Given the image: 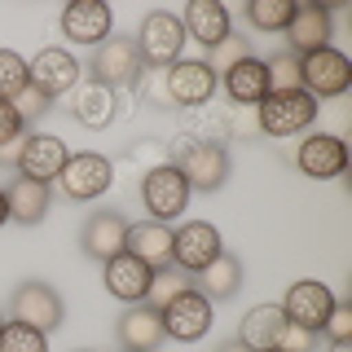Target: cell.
Listing matches in <instances>:
<instances>
[{"label": "cell", "mask_w": 352, "mask_h": 352, "mask_svg": "<svg viewBox=\"0 0 352 352\" xmlns=\"http://www.w3.org/2000/svg\"><path fill=\"white\" fill-rule=\"evenodd\" d=\"M220 251H225L220 247V229L207 225V220H190V225H181L176 238H172V264L181 273H190V278H198Z\"/></svg>", "instance_id": "cell-10"}, {"label": "cell", "mask_w": 352, "mask_h": 352, "mask_svg": "<svg viewBox=\"0 0 352 352\" xmlns=\"http://www.w3.org/2000/svg\"><path fill=\"white\" fill-rule=\"evenodd\" d=\"M330 36H335V27H330V9H322V5H295L291 22H286V44H291L295 58L317 53V49H330Z\"/></svg>", "instance_id": "cell-18"}, {"label": "cell", "mask_w": 352, "mask_h": 352, "mask_svg": "<svg viewBox=\"0 0 352 352\" xmlns=\"http://www.w3.org/2000/svg\"><path fill=\"white\" fill-rule=\"evenodd\" d=\"M27 137V132H22ZM22 137L9 141V146H0V168H18V154H22Z\"/></svg>", "instance_id": "cell-42"}, {"label": "cell", "mask_w": 352, "mask_h": 352, "mask_svg": "<svg viewBox=\"0 0 352 352\" xmlns=\"http://www.w3.org/2000/svg\"><path fill=\"white\" fill-rule=\"evenodd\" d=\"M313 344H317L313 330H304V326H291V322H286L282 339H278V352H313Z\"/></svg>", "instance_id": "cell-40"}, {"label": "cell", "mask_w": 352, "mask_h": 352, "mask_svg": "<svg viewBox=\"0 0 352 352\" xmlns=\"http://www.w3.org/2000/svg\"><path fill=\"white\" fill-rule=\"evenodd\" d=\"M141 203H146L150 220H159V225H168L185 212V203H190V185H185V176L172 168V163H163V168H154L146 181L137 185Z\"/></svg>", "instance_id": "cell-8"}, {"label": "cell", "mask_w": 352, "mask_h": 352, "mask_svg": "<svg viewBox=\"0 0 352 352\" xmlns=\"http://www.w3.org/2000/svg\"><path fill=\"white\" fill-rule=\"evenodd\" d=\"M220 352H251L247 344H238V339H229V344H220Z\"/></svg>", "instance_id": "cell-43"}, {"label": "cell", "mask_w": 352, "mask_h": 352, "mask_svg": "<svg viewBox=\"0 0 352 352\" xmlns=\"http://www.w3.org/2000/svg\"><path fill=\"white\" fill-rule=\"evenodd\" d=\"M185 27H181V18L168 14V9H154V14L141 18V27H137V36H132V44H137V53H141V62L146 66H172V62H181V49H185Z\"/></svg>", "instance_id": "cell-2"}, {"label": "cell", "mask_w": 352, "mask_h": 352, "mask_svg": "<svg viewBox=\"0 0 352 352\" xmlns=\"http://www.w3.org/2000/svg\"><path fill=\"white\" fill-rule=\"evenodd\" d=\"M163 163H172V159H168V141L137 137V141H128L124 154L115 159V181H119V176H128L132 185H141L154 168H163Z\"/></svg>", "instance_id": "cell-26"}, {"label": "cell", "mask_w": 352, "mask_h": 352, "mask_svg": "<svg viewBox=\"0 0 352 352\" xmlns=\"http://www.w3.org/2000/svg\"><path fill=\"white\" fill-rule=\"evenodd\" d=\"M295 163H300V172L313 176V181H330V176H344L348 172V146H344V137L313 132V137L300 141Z\"/></svg>", "instance_id": "cell-15"}, {"label": "cell", "mask_w": 352, "mask_h": 352, "mask_svg": "<svg viewBox=\"0 0 352 352\" xmlns=\"http://www.w3.org/2000/svg\"><path fill=\"white\" fill-rule=\"evenodd\" d=\"M9 317L14 322H27V326H36V330H58L62 326V295L53 291L49 282H40V278H31V282H18L14 286V300H9Z\"/></svg>", "instance_id": "cell-9"}, {"label": "cell", "mask_w": 352, "mask_h": 352, "mask_svg": "<svg viewBox=\"0 0 352 352\" xmlns=\"http://www.w3.org/2000/svg\"><path fill=\"white\" fill-rule=\"evenodd\" d=\"M75 119H80L84 128H93V132H102V128H110L119 119V93L110 84H102V80H80L75 84Z\"/></svg>", "instance_id": "cell-19"}, {"label": "cell", "mask_w": 352, "mask_h": 352, "mask_svg": "<svg viewBox=\"0 0 352 352\" xmlns=\"http://www.w3.org/2000/svg\"><path fill=\"white\" fill-rule=\"evenodd\" d=\"M128 225H132V220H128L124 212H93V216H88V225H84V234H80L84 256H88V260H97V264L124 256Z\"/></svg>", "instance_id": "cell-16"}, {"label": "cell", "mask_w": 352, "mask_h": 352, "mask_svg": "<svg viewBox=\"0 0 352 352\" xmlns=\"http://www.w3.org/2000/svg\"><path fill=\"white\" fill-rule=\"evenodd\" d=\"M168 93H172V106H207L216 97V75L203 58H181L168 66Z\"/></svg>", "instance_id": "cell-13"}, {"label": "cell", "mask_w": 352, "mask_h": 352, "mask_svg": "<svg viewBox=\"0 0 352 352\" xmlns=\"http://www.w3.org/2000/svg\"><path fill=\"white\" fill-rule=\"evenodd\" d=\"M168 159L172 168L185 176V185H190V194H216L220 185L229 181V154L225 146H198V141H185L176 137L168 141Z\"/></svg>", "instance_id": "cell-1"}, {"label": "cell", "mask_w": 352, "mask_h": 352, "mask_svg": "<svg viewBox=\"0 0 352 352\" xmlns=\"http://www.w3.org/2000/svg\"><path fill=\"white\" fill-rule=\"evenodd\" d=\"M273 352H278V348H273Z\"/></svg>", "instance_id": "cell-47"}, {"label": "cell", "mask_w": 352, "mask_h": 352, "mask_svg": "<svg viewBox=\"0 0 352 352\" xmlns=\"http://www.w3.org/2000/svg\"><path fill=\"white\" fill-rule=\"evenodd\" d=\"M110 27H115V18H110V9L102 0H75V5L62 9V36L71 44H102L110 40Z\"/></svg>", "instance_id": "cell-17"}, {"label": "cell", "mask_w": 352, "mask_h": 352, "mask_svg": "<svg viewBox=\"0 0 352 352\" xmlns=\"http://www.w3.org/2000/svg\"><path fill=\"white\" fill-rule=\"evenodd\" d=\"M330 308H335V295H330L322 282H313V278L291 282V291H286V300H282L286 322H291V326H304V330H313V335H322V326H326Z\"/></svg>", "instance_id": "cell-11"}, {"label": "cell", "mask_w": 352, "mask_h": 352, "mask_svg": "<svg viewBox=\"0 0 352 352\" xmlns=\"http://www.w3.org/2000/svg\"><path fill=\"white\" fill-rule=\"evenodd\" d=\"M88 71H93V80L110 84L119 93V88L137 84V75L146 71V62H141L137 44H132V36H110L93 49V62H88Z\"/></svg>", "instance_id": "cell-6"}, {"label": "cell", "mask_w": 352, "mask_h": 352, "mask_svg": "<svg viewBox=\"0 0 352 352\" xmlns=\"http://www.w3.org/2000/svg\"><path fill=\"white\" fill-rule=\"evenodd\" d=\"M0 352H49V335L9 317V322L0 326Z\"/></svg>", "instance_id": "cell-34"}, {"label": "cell", "mask_w": 352, "mask_h": 352, "mask_svg": "<svg viewBox=\"0 0 352 352\" xmlns=\"http://www.w3.org/2000/svg\"><path fill=\"white\" fill-rule=\"evenodd\" d=\"M295 14V0H247L242 18L256 31H286V22Z\"/></svg>", "instance_id": "cell-32"}, {"label": "cell", "mask_w": 352, "mask_h": 352, "mask_svg": "<svg viewBox=\"0 0 352 352\" xmlns=\"http://www.w3.org/2000/svg\"><path fill=\"white\" fill-rule=\"evenodd\" d=\"M102 282H106V291L115 295V300H124V304H141L146 300V291H150V278H154V269L150 264H141L137 256H115V260H106L102 264Z\"/></svg>", "instance_id": "cell-21"}, {"label": "cell", "mask_w": 352, "mask_h": 352, "mask_svg": "<svg viewBox=\"0 0 352 352\" xmlns=\"http://www.w3.org/2000/svg\"><path fill=\"white\" fill-rule=\"evenodd\" d=\"M66 159H71V150H66L58 137H49V132H27V137H22V154H18V176H31V181L49 185V181L62 176Z\"/></svg>", "instance_id": "cell-14"}, {"label": "cell", "mask_w": 352, "mask_h": 352, "mask_svg": "<svg viewBox=\"0 0 352 352\" xmlns=\"http://www.w3.org/2000/svg\"><path fill=\"white\" fill-rule=\"evenodd\" d=\"M317 110H322V106L300 88V93H269L256 106V115H260V132H264V137H295V132H304L317 119Z\"/></svg>", "instance_id": "cell-3"}, {"label": "cell", "mask_w": 352, "mask_h": 352, "mask_svg": "<svg viewBox=\"0 0 352 352\" xmlns=\"http://www.w3.org/2000/svg\"><path fill=\"white\" fill-rule=\"evenodd\" d=\"M27 84H31L27 58H18L14 49H0V102H14Z\"/></svg>", "instance_id": "cell-35"}, {"label": "cell", "mask_w": 352, "mask_h": 352, "mask_svg": "<svg viewBox=\"0 0 352 352\" xmlns=\"http://www.w3.org/2000/svg\"><path fill=\"white\" fill-rule=\"evenodd\" d=\"M322 335H330V344H352V304H335V308H330Z\"/></svg>", "instance_id": "cell-38"}, {"label": "cell", "mask_w": 352, "mask_h": 352, "mask_svg": "<svg viewBox=\"0 0 352 352\" xmlns=\"http://www.w3.org/2000/svg\"><path fill=\"white\" fill-rule=\"evenodd\" d=\"M190 286H194V278H190V273H181L176 264H168V269H154L150 291H146V300H141V304L154 308V313H163V308H168L181 291H190Z\"/></svg>", "instance_id": "cell-30"}, {"label": "cell", "mask_w": 352, "mask_h": 352, "mask_svg": "<svg viewBox=\"0 0 352 352\" xmlns=\"http://www.w3.org/2000/svg\"><path fill=\"white\" fill-rule=\"evenodd\" d=\"M181 137L198 141V146H225V141H234V132H229V106H212V102H207V106L185 110Z\"/></svg>", "instance_id": "cell-27"}, {"label": "cell", "mask_w": 352, "mask_h": 352, "mask_svg": "<svg viewBox=\"0 0 352 352\" xmlns=\"http://www.w3.org/2000/svg\"><path fill=\"white\" fill-rule=\"evenodd\" d=\"M0 326H5V322H0Z\"/></svg>", "instance_id": "cell-46"}, {"label": "cell", "mask_w": 352, "mask_h": 352, "mask_svg": "<svg viewBox=\"0 0 352 352\" xmlns=\"http://www.w3.org/2000/svg\"><path fill=\"white\" fill-rule=\"evenodd\" d=\"M27 75H31V84H36L44 97H62V93H75L84 66L75 62L66 49H58V44H53V49H40L36 58L27 62Z\"/></svg>", "instance_id": "cell-12"}, {"label": "cell", "mask_w": 352, "mask_h": 352, "mask_svg": "<svg viewBox=\"0 0 352 352\" xmlns=\"http://www.w3.org/2000/svg\"><path fill=\"white\" fill-rule=\"evenodd\" d=\"M115 335H119V344H124V352H154L163 344V322H159V313L146 304H128L124 313H119V326H115Z\"/></svg>", "instance_id": "cell-22"}, {"label": "cell", "mask_w": 352, "mask_h": 352, "mask_svg": "<svg viewBox=\"0 0 352 352\" xmlns=\"http://www.w3.org/2000/svg\"><path fill=\"white\" fill-rule=\"evenodd\" d=\"M22 119H18V110L9 106V102H0V146H9V141H18L22 137Z\"/></svg>", "instance_id": "cell-41"}, {"label": "cell", "mask_w": 352, "mask_h": 352, "mask_svg": "<svg viewBox=\"0 0 352 352\" xmlns=\"http://www.w3.org/2000/svg\"><path fill=\"white\" fill-rule=\"evenodd\" d=\"M229 132H234V141H238V137H251V132H260L256 106H229Z\"/></svg>", "instance_id": "cell-39"}, {"label": "cell", "mask_w": 352, "mask_h": 352, "mask_svg": "<svg viewBox=\"0 0 352 352\" xmlns=\"http://www.w3.org/2000/svg\"><path fill=\"white\" fill-rule=\"evenodd\" d=\"M300 75H304V93L313 102L322 97H344L352 88V62L339 49H317L300 58Z\"/></svg>", "instance_id": "cell-5"}, {"label": "cell", "mask_w": 352, "mask_h": 352, "mask_svg": "<svg viewBox=\"0 0 352 352\" xmlns=\"http://www.w3.org/2000/svg\"><path fill=\"white\" fill-rule=\"evenodd\" d=\"M9 220V203H5V190H0V225Z\"/></svg>", "instance_id": "cell-44"}, {"label": "cell", "mask_w": 352, "mask_h": 352, "mask_svg": "<svg viewBox=\"0 0 352 352\" xmlns=\"http://www.w3.org/2000/svg\"><path fill=\"white\" fill-rule=\"evenodd\" d=\"M185 36H194L203 49H212L229 36V9L220 0H190L185 5V18H181Z\"/></svg>", "instance_id": "cell-24"}, {"label": "cell", "mask_w": 352, "mask_h": 352, "mask_svg": "<svg viewBox=\"0 0 352 352\" xmlns=\"http://www.w3.org/2000/svg\"><path fill=\"white\" fill-rule=\"evenodd\" d=\"M238 286H242V260L229 256V251H220V256L194 278V291H203L207 300H234Z\"/></svg>", "instance_id": "cell-29"}, {"label": "cell", "mask_w": 352, "mask_h": 352, "mask_svg": "<svg viewBox=\"0 0 352 352\" xmlns=\"http://www.w3.org/2000/svg\"><path fill=\"white\" fill-rule=\"evenodd\" d=\"M9 106L18 110L22 128H27V132H36V119H44V115H49V110H53V97H44L36 84H27V88H22V93H18V97H14V102H9Z\"/></svg>", "instance_id": "cell-37"}, {"label": "cell", "mask_w": 352, "mask_h": 352, "mask_svg": "<svg viewBox=\"0 0 352 352\" xmlns=\"http://www.w3.org/2000/svg\"><path fill=\"white\" fill-rule=\"evenodd\" d=\"M225 88L234 97V106H260L269 97V75H264V58H242L238 66L225 71Z\"/></svg>", "instance_id": "cell-28"}, {"label": "cell", "mask_w": 352, "mask_h": 352, "mask_svg": "<svg viewBox=\"0 0 352 352\" xmlns=\"http://www.w3.org/2000/svg\"><path fill=\"white\" fill-rule=\"evenodd\" d=\"M242 58H251V40L229 31V36L220 40V44H212V49H207V58H203V62L212 66V75H216V71H229V66H238Z\"/></svg>", "instance_id": "cell-36"}, {"label": "cell", "mask_w": 352, "mask_h": 352, "mask_svg": "<svg viewBox=\"0 0 352 352\" xmlns=\"http://www.w3.org/2000/svg\"><path fill=\"white\" fill-rule=\"evenodd\" d=\"M58 185H62V194L71 198V203L102 198L110 185H115V163H110L106 154H93V150L71 154V159H66V168H62V176H58Z\"/></svg>", "instance_id": "cell-4"}, {"label": "cell", "mask_w": 352, "mask_h": 352, "mask_svg": "<svg viewBox=\"0 0 352 352\" xmlns=\"http://www.w3.org/2000/svg\"><path fill=\"white\" fill-rule=\"evenodd\" d=\"M159 322H163V335L176 339V344H194V339H203L207 330H212V300H207L203 291H181L176 300L159 313Z\"/></svg>", "instance_id": "cell-7"}, {"label": "cell", "mask_w": 352, "mask_h": 352, "mask_svg": "<svg viewBox=\"0 0 352 352\" xmlns=\"http://www.w3.org/2000/svg\"><path fill=\"white\" fill-rule=\"evenodd\" d=\"M5 203H9V220H18V225H40L44 216H49V185L31 181V176H14L5 190Z\"/></svg>", "instance_id": "cell-25"}, {"label": "cell", "mask_w": 352, "mask_h": 352, "mask_svg": "<svg viewBox=\"0 0 352 352\" xmlns=\"http://www.w3.org/2000/svg\"><path fill=\"white\" fill-rule=\"evenodd\" d=\"M132 93H137V102H141V106H150V110H172L168 66H146V71L137 75V84H132Z\"/></svg>", "instance_id": "cell-33"}, {"label": "cell", "mask_w": 352, "mask_h": 352, "mask_svg": "<svg viewBox=\"0 0 352 352\" xmlns=\"http://www.w3.org/2000/svg\"><path fill=\"white\" fill-rule=\"evenodd\" d=\"M264 75H269V93H300L304 88V75H300V58L291 49H278L264 58Z\"/></svg>", "instance_id": "cell-31"}, {"label": "cell", "mask_w": 352, "mask_h": 352, "mask_svg": "<svg viewBox=\"0 0 352 352\" xmlns=\"http://www.w3.org/2000/svg\"><path fill=\"white\" fill-rule=\"evenodd\" d=\"M172 238H176L172 225H159V220H137V225H128L124 251H128V256H137L141 264H150V269H168V264H172Z\"/></svg>", "instance_id": "cell-20"}, {"label": "cell", "mask_w": 352, "mask_h": 352, "mask_svg": "<svg viewBox=\"0 0 352 352\" xmlns=\"http://www.w3.org/2000/svg\"><path fill=\"white\" fill-rule=\"evenodd\" d=\"M330 352H352V344H330Z\"/></svg>", "instance_id": "cell-45"}, {"label": "cell", "mask_w": 352, "mask_h": 352, "mask_svg": "<svg viewBox=\"0 0 352 352\" xmlns=\"http://www.w3.org/2000/svg\"><path fill=\"white\" fill-rule=\"evenodd\" d=\"M282 330H286L282 304H256L238 322V344H247L251 352H273V348H278V339H282Z\"/></svg>", "instance_id": "cell-23"}]
</instances>
